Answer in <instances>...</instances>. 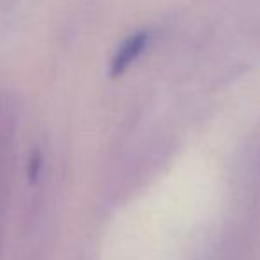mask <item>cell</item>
Masks as SVG:
<instances>
[{"label": "cell", "instance_id": "cell-1", "mask_svg": "<svg viewBox=\"0 0 260 260\" xmlns=\"http://www.w3.org/2000/svg\"><path fill=\"white\" fill-rule=\"evenodd\" d=\"M150 36L146 32H138V34H132L128 36L119 48L116 50L114 57H112L111 62V75L112 77H119L121 73H125L128 70V66L143 54V50L146 48L148 45Z\"/></svg>", "mask_w": 260, "mask_h": 260}]
</instances>
